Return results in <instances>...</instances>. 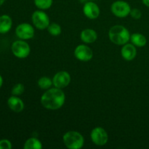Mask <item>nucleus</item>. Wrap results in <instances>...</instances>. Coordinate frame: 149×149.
Here are the masks:
<instances>
[{
	"label": "nucleus",
	"instance_id": "1",
	"mask_svg": "<svg viewBox=\"0 0 149 149\" xmlns=\"http://www.w3.org/2000/svg\"><path fill=\"white\" fill-rule=\"evenodd\" d=\"M65 95L61 89L51 88L45 92L41 97L42 106L49 110H57L63 106Z\"/></svg>",
	"mask_w": 149,
	"mask_h": 149
},
{
	"label": "nucleus",
	"instance_id": "2",
	"mask_svg": "<svg viewBox=\"0 0 149 149\" xmlns=\"http://www.w3.org/2000/svg\"><path fill=\"white\" fill-rule=\"evenodd\" d=\"M109 36L113 44L117 45H124L130 39V35L127 29L122 26L116 25L109 30Z\"/></svg>",
	"mask_w": 149,
	"mask_h": 149
},
{
	"label": "nucleus",
	"instance_id": "3",
	"mask_svg": "<svg viewBox=\"0 0 149 149\" xmlns=\"http://www.w3.org/2000/svg\"><path fill=\"white\" fill-rule=\"evenodd\" d=\"M63 143L69 149H79L84 146V140L82 135L76 131H69L63 135Z\"/></svg>",
	"mask_w": 149,
	"mask_h": 149
},
{
	"label": "nucleus",
	"instance_id": "4",
	"mask_svg": "<svg viewBox=\"0 0 149 149\" xmlns=\"http://www.w3.org/2000/svg\"><path fill=\"white\" fill-rule=\"evenodd\" d=\"M12 52L18 58H26L29 55L31 49L29 45L23 40L15 41L12 45Z\"/></svg>",
	"mask_w": 149,
	"mask_h": 149
},
{
	"label": "nucleus",
	"instance_id": "5",
	"mask_svg": "<svg viewBox=\"0 0 149 149\" xmlns=\"http://www.w3.org/2000/svg\"><path fill=\"white\" fill-rule=\"evenodd\" d=\"M32 23L36 29L44 30L47 29L49 25V18L47 15L43 11L37 10L32 14Z\"/></svg>",
	"mask_w": 149,
	"mask_h": 149
},
{
	"label": "nucleus",
	"instance_id": "6",
	"mask_svg": "<svg viewBox=\"0 0 149 149\" xmlns=\"http://www.w3.org/2000/svg\"><path fill=\"white\" fill-rule=\"evenodd\" d=\"M131 8L130 4L125 1H116L112 4L111 12L118 17H125L130 13Z\"/></svg>",
	"mask_w": 149,
	"mask_h": 149
},
{
	"label": "nucleus",
	"instance_id": "7",
	"mask_svg": "<svg viewBox=\"0 0 149 149\" xmlns=\"http://www.w3.org/2000/svg\"><path fill=\"white\" fill-rule=\"evenodd\" d=\"M90 138L93 142L97 146H104L109 141V136L103 128L95 127L92 130L90 134Z\"/></svg>",
	"mask_w": 149,
	"mask_h": 149
},
{
	"label": "nucleus",
	"instance_id": "8",
	"mask_svg": "<svg viewBox=\"0 0 149 149\" xmlns=\"http://www.w3.org/2000/svg\"><path fill=\"white\" fill-rule=\"evenodd\" d=\"M17 36L23 40L30 39L34 36V29L29 23H21L15 29Z\"/></svg>",
	"mask_w": 149,
	"mask_h": 149
},
{
	"label": "nucleus",
	"instance_id": "9",
	"mask_svg": "<svg viewBox=\"0 0 149 149\" xmlns=\"http://www.w3.org/2000/svg\"><path fill=\"white\" fill-rule=\"evenodd\" d=\"M71 81V76L67 71H59L54 76L52 83L55 87L63 89L66 87Z\"/></svg>",
	"mask_w": 149,
	"mask_h": 149
},
{
	"label": "nucleus",
	"instance_id": "10",
	"mask_svg": "<svg viewBox=\"0 0 149 149\" xmlns=\"http://www.w3.org/2000/svg\"><path fill=\"white\" fill-rule=\"evenodd\" d=\"M74 55L79 61L87 62L93 58V52L87 45H81L76 47L74 50Z\"/></svg>",
	"mask_w": 149,
	"mask_h": 149
},
{
	"label": "nucleus",
	"instance_id": "11",
	"mask_svg": "<svg viewBox=\"0 0 149 149\" xmlns=\"http://www.w3.org/2000/svg\"><path fill=\"white\" fill-rule=\"evenodd\" d=\"M84 15L90 19H96L100 15V8L93 1H88L84 4L83 7Z\"/></svg>",
	"mask_w": 149,
	"mask_h": 149
},
{
	"label": "nucleus",
	"instance_id": "12",
	"mask_svg": "<svg viewBox=\"0 0 149 149\" xmlns=\"http://www.w3.org/2000/svg\"><path fill=\"white\" fill-rule=\"evenodd\" d=\"M122 57L126 61H132L135 58L137 54L136 48L135 45L131 44H125L121 51Z\"/></svg>",
	"mask_w": 149,
	"mask_h": 149
},
{
	"label": "nucleus",
	"instance_id": "13",
	"mask_svg": "<svg viewBox=\"0 0 149 149\" xmlns=\"http://www.w3.org/2000/svg\"><path fill=\"white\" fill-rule=\"evenodd\" d=\"M7 104H8L9 108L12 111L17 112V113L22 111L24 109V103H23V100L19 97H16L15 95L12 96L8 99Z\"/></svg>",
	"mask_w": 149,
	"mask_h": 149
},
{
	"label": "nucleus",
	"instance_id": "14",
	"mask_svg": "<svg viewBox=\"0 0 149 149\" xmlns=\"http://www.w3.org/2000/svg\"><path fill=\"white\" fill-rule=\"evenodd\" d=\"M80 36H81V39L82 42H84V43L90 44L95 42L97 38V34L95 31L90 29H87L81 31Z\"/></svg>",
	"mask_w": 149,
	"mask_h": 149
},
{
	"label": "nucleus",
	"instance_id": "15",
	"mask_svg": "<svg viewBox=\"0 0 149 149\" xmlns=\"http://www.w3.org/2000/svg\"><path fill=\"white\" fill-rule=\"evenodd\" d=\"M13 21L11 17L7 15L0 16V33H6L11 29Z\"/></svg>",
	"mask_w": 149,
	"mask_h": 149
},
{
	"label": "nucleus",
	"instance_id": "16",
	"mask_svg": "<svg viewBox=\"0 0 149 149\" xmlns=\"http://www.w3.org/2000/svg\"><path fill=\"white\" fill-rule=\"evenodd\" d=\"M130 40L134 45H135L137 47H144L146 45L147 42L146 38L145 37V36H143V35L139 33H133L130 36Z\"/></svg>",
	"mask_w": 149,
	"mask_h": 149
},
{
	"label": "nucleus",
	"instance_id": "17",
	"mask_svg": "<svg viewBox=\"0 0 149 149\" xmlns=\"http://www.w3.org/2000/svg\"><path fill=\"white\" fill-rule=\"evenodd\" d=\"M23 148L25 149H42V144L36 138H31L26 141Z\"/></svg>",
	"mask_w": 149,
	"mask_h": 149
},
{
	"label": "nucleus",
	"instance_id": "18",
	"mask_svg": "<svg viewBox=\"0 0 149 149\" xmlns=\"http://www.w3.org/2000/svg\"><path fill=\"white\" fill-rule=\"evenodd\" d=\"M52 84H53L52 80H51V79L49 77H42L38 81V86L42 90H47L50 88Z\"/></svg>",
	"mask_w": 149,
	"mask_h": 149
},
{
	"label": "nucleus",
	"instance_id": "19",
	"mask_svg": "<svg viewBox=\"0 0 149 149\" xmlns=\"http://www.w3.org/2000/svg\"><path fill=\"white\" fill-rule=\"evenodd\" d=\"M34 4L40 10H47L52 6V0H34Z\"/></svg>",
	"mask_w": 149,
	"mask_h": 149
},
{
	"label": "nucleus",
	"instance_id": "20",
	"mask_svg": "<svg viewBox=\"0 0 149 149\" xmlns=\"http://www.w3.org/2000/svg\"><path fill=\"white\" fill-rule=\"evenodd\" d=\"M47 31L49 34L52 35V36H58L61 33L62 29L59 24L53 23L49 25V26L47 27Z\"/></svg>",
	"mask_w": 149,
	"mask_h": 149
},
{
	"label": "nucleus",
	"instance_id": "21",
	"mask_svg": "<svg viewBox=\"0 0 149 149\" xmlns=\"http://www.w3.org/2000/svg\"><path fill=\"white\" fill-rule=\"evenodd\" d=\"M24 86H23V84H20V83H18V84H16L14 87L12 89V95H20L23 93L24 92Z\"/></svg>",
	"mask_w": 149,
	"mask_h": 149
},
{
	"label": "nucleus",
	"instance_id": "22",
	"mask_svg": "<svg viewBox=\"0 0 149 149\" xmlns=\"http://www.w3.org/2000/svg\"><path fill=\"white\" fill-rule=\"evenodd\" d=\"M12 148L11 142L8 140H1L0 141V149Z\"/></svg>",
	"mask_w": 149,
	"mask_h": 149
},
{
	"label": "nucleus",
	"instance_id": "23",
	"mask_svg": "<svg viewBox=\"0 0 149 149\" xmlns=\"http://www.w3.org/2000/svg\"><path fill=\"white\" fill-rule=\"evenodd\" d=\"M130 15L131 17H133L134 19H140L141 17V15H142V13L138 9H133V10H131L130 11Z\"/></svg>",
	"mask_w": 149,
	"mask_h": 149
},
{
	"label": "nucleus",
	"instance_id": "24",
	"mask_svg": "<svg viewBox=\"0 0 149 149\" xmlns=\"http://www.w3.org/2000/svg\"><path fill=\"white\" fill-rule=\"evenodd\" d=\"M142 1L143 3V4H145L146 6L149 7V0H142Z\"/></svg>",
	"mask_w": 149,
	"mask_h": 149
},
{
	"label": "nucleus",
	"instance_id": "25",
	"mask_svg": "<svg viewBox=\"0 0 149 149\" xmlns=\"http://www.w3.org/2000/svg\"><path fill=\"white\" fill-rule=\"evenodd\" d=\"M80 1H81V3H84V4H85L86 2H88V1H93L94 0H79Z\"/></svg>",
	"mask_w": 149,
	"mask_h": 149
},
{
	"label": "nucleus",
	"instance_id": "26",
	"mask_svg": "<svg viewBox=\"0 0 149 149\" xmlns=\"http://www.w3.org/2000/svg\"><path fill=\"white\" fill-rule=\"evenodd\" d=\"M2 84H3L2 77H1V76L0 75V88H1V86H2Z\"/></svg>",
	"mask_w": 149,
	"mask_h": 149
},
{
	"label": "nucleus",
	"instance_id": "27",
	"mask_svg": "<svg viewBox=\"0 0 149 149\" xmlns=\"http://www.w3.org/2000/svg\"><path fill=\"white\" fill-rule=\"evenodd\" d=\"M5 1V0H0V6L4 4V2Z\"/></svg>",
	"mask_w": 149,
	"mask_h": 149
}]
</instances>
